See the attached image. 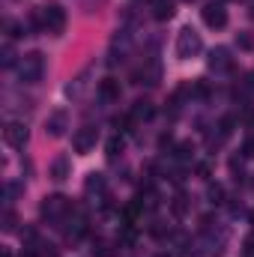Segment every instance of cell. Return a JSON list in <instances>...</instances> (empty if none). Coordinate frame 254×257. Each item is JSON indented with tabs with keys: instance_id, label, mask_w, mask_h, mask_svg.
<instances>
[{
	"instance_id": "obj_21",
	"label": "cell",
	"mask_w": 254,
	"mask_h": 257,
	"mask_svg": "<svg viewBox=\"0 0 254 257\" xmlns=\"http://www.w3.org/2000/svg\"><path fill=\"white\" fill-rule=\"evenodd\" d=\"M171 206H174V215H177V218H183V215H186V209H189V197L180 192L177 197H174V203H171Z\"/></svg>"
},
{
	"instance_id": "obj_20",
	"label": "cell",
	"mask_w": 254,
	"mask_h": 257,
	"mask_svg": "<svg viewBox=\"0 0 254 257\" xmlns=\"http://www.w3.org/2000/svg\"><path fill=\"white\" fill-rule=\"evenodd\" d=\"M15 224H18V215H15V209H12V206H6V209H3V224H0V227H3L6 233H12V230H15Z\"/></svg>"
},
{
	"instance_id": "obj_5",
	"label": "cell",
	"mask_w": 254,
	"mask_h": 257,
	"mask_svg": "<svg viewBox=\"0 0 254 257\" xmlns=\"http://www.w3.org/2000/svg\"><path fill=\"white\" fill-rule=\"evenodd\" d=\"M96 141H99V128L96 126H81L72 135V150H75L78 156H87V153L96 147Z\"/></svg>"
},
{
	"instance_id": "obj_26",
	"label": "cell",
	"mask_w": 254,
	"mask_h": 257,
	"mask_svg": "<svg viewBox=\"0 0 254 257\" xmlns=\"http://www.w3.org/2000/svg\"><path fill=\"white\" fill-rule=\"evenodd\" d=\"M191 153H194V147H191V144H180V147H177V156H180L183 162H189Z\"/></svg>"
},
{
	"instance_id": "obj_23",
	"label": "cell",
	"mask_w": 254,
	"mask_h": 257,
	"mask_svg": "<svg viewBox=\"0 0 254 257\" xmlns=\"http://www.w3.org/2000/svg\"><path fill=\"white\" fill-rule=\"evenodd\" d=\"M21 192H24V186H18V183H9V186H6V206H12V200H15Z\"/></svg>"
},
{
	"instance_id": "obj_17",
	"label": "cell",
	"mask_w": 254,
	"mask_h": 257,
	"mask_svg": "<svg viewBox=\"0 0 254 257\" xmlns=\"http://www.w3.org/2000/svg\"><path fill=\"white\" fill-rule=\"evenodd\" d=\"M105 150H108V159H117V156H123V150H126V141H123L120 135H114V138L105 144Z\"/></svg>"
},
{
	"instance_id": "obj_7",
	"label": "cell",
	"mask_w": 254,
	"mask_h": 257,
	"mask_svg": "<svg viewBox=\"0 0 254 257\" xmlns=\"http://www.w3.org/2000/svg\"><path fill=\"white\" fill-rule=\"evenodd\" d=\"M3 141H6L9 147L21 150V147H27V141H30V128L24 126V123H18V120H12V123H6V128H3Z\"/></svg>"
},
{
	"instance_id": "obj_25",
	"label": "cell",
	"mask_w": 254,
	"mask_h": 257,
	"mask_svg": "<svg viewBox=\"0 0 254 257\" xmlns=\"http://www.w3.org/2000/svg\"><path fill=\"white\" fill-rule=\"evenodd\" d=\"M242 156H245V159H254V135L245 138V144H242Z\"/></svg>"
},
{
	"instance_id": "obj_19",
	"label": "cell",
	"mask_w": 254,
	"mask_h": 257,
	"mask_svg": "<svg viewBox=\"0 0 254 257\" xmlns=\"http://www.w3.org/2000/svg\"><path fill=\"white\" fill-rule=\"evenodd\" d=\"M114 242H108V239H96L93 242V257H114Z\"/></svg>"
},
{
	"instance_id": "obj_18",
	"label": "cell",
	"mask_w": 254,
	"mask_h": 257,
	"mask_svg": "<svg viewBox=\"0 0 254 257\" xmlns=\"http://www.w3.org/2000/svg\"><path fill=\"white\" fill-rule=\"evenodd\" d=\"M206 197H209V203L221 206V203H224V186H221V183H209V186H206Z\"/></svg>"
},
{
	"instance_id": "obj_12",
	"label": "cell",
	"mask_w": 254,
	"mask_h": 257,
	"mask_svg": "<svg viewBox=\"0 0 254 257\" xmlns=\"http://www.w3.org/2000/svg\"><path fill=\"white\" fill-rule=\"evenodd\" d=\"M153 114H156L153 102H147V99H138V102L132 105V111H129V123H132V126H138V123H147V120H153Z\"/></svg>"
},
{
	"instance_id": "obj_3",
	"label": "cell",
	"mask_w": 254,
	"mask_h": 257,
	"mask_svg": "<svg viewBox=\"0 0 254 257\" xmlns=\"http://www.w3.org/2000/svg\"><path fill=\"white\" fill-rule=\"evenodd\" d=\"M39 18H42V30L60 36L66 30V9L57 0H48L45 6H39Z\"/></svg>"
},
{
	"instance_id": "obj_27",
	"label": "cell",
	"mask_w": 254,
	"mask_h": 257,
	"mask_svg": "<svg viewBox=\"0 0 254 257\" xmlns=\"http://www.w3.org/2000/svg\"><path fill=\"white\" fill-rule=\"evenodd\" d=\"M197 174H200V180H209V177H212L209 165H197Z\"/></svg>"
},
{
	"instance_id": "obj_32",
	"label": "cell",
	"mask_w": 254,
	"mask_h": 257,
	"mask_svg": "<svg viewBox=\"0 0 254 257\" xmlns=\"http://www.w3.org/2000/svg\"><path fill=\"white\" fill-rule=\"evenodd\" d=\"M159 257H165V254H159Z\"/></svg>"
},
{
	"instance_id": "obj_14",
	"label": "cell",
	"mask_w": 254,
	"mask_h": 257,
	"mask_svg": "<svg viewBox=\"0 0 254 257\" xmlns=\"http://www.w3.org/2000/svg\"><path fill=\"white\" fill-rule=\"evenodd\" d=\"M153 18L156 21H171L174 18V0H153Z\"/></svg>"
},
{
	"instance_id": "obj_2",
	"label": "cell",
	"mask_w": 254,
	"mask_h": 257,
	"mask_svg": "<svg viewBox=\"0 0 254 257\" xmlns=\"http://www.w3.org/2000/svg\"><path fill=\"white\" fill-rule=\"evenodd\" d=\"M15 72H18V81H21V84H36V81H42V75H45V54H42V51L21 54Z\"/></svg>"
},
{
	"instance_id": "obj_11",
	"label": "cell",
	"mask_w": 254,
	"mask_h": 257,
	"mask_svg": "<svg viewBox=\"0 0 254 257\" xmlns=\"http://www.w3.org/2000/svg\"><path fill=\"white\" fill-rule=\"evenodd\" d=\"M99 96H102V102H108V105H111V102H120V96H123L120 81H117V78H111V75H108V78H102V81H99Z\"/></svg>"
},
{
	"instance_id": "obj_13",
	"label": "cell",
	"mask_w": 254,
	"mask_h": 257,
	"mask_svg": "<svg viewBox=\"0 0 254 257\" xmlns=\"http://www.w3.org/2000/svg\"><path fill=\"white\" fill-rule=\"evenodd\" d=\"M69 177H72L69 159H66V156H57V159L51 162V180H54V183H63V180H69Z\"/></svg>"
},
{
	"instance_id": "obj_1",
	"label": "cell",
	"mask_w": 254,
	"mask_h": 257,
	"mask_svg": "<svg viewBox=\"0 0 254 257\" xmlns=\"http://www.w3.org/2000/svg\"><path fill=\"white\" fill-rule=\"evenodd\" d=\"M39 215L51 224V227H63L69 221V215H75L72 209V200L66 194H48L42 203H39Z\"/></svg>"
},
{
	"instance_id": "obj_24",
	"label": "cell",
	"mask_w": 254,
	"mask_h": 257,
	"mask_svg": "<svg viewBox=\"0 0 254 257\" xmlns=\"http://www.w3.org/2000/svg\"><path fill=\"white\" fill-rule=\"evenodd\" d=\"M105 6V0H81V9L87 12V15H93V12H99Z\"/></svg>"
},
{
	"instance_id": "obj_28",
	"label": "cell",
	"mask_w": 254,
	"mask_h": 257,
	"mask_svg": "<svg viewBox=\"0 0 254 257\" xmlns=\"http://www.w3.org/2000/svg\"><path fill=\"white\" fill-rule=\"evenodd\" d=\"M239 45H242V48H254V39L248 33H242V36H239Z\"/></svg>"
},
{
	"instance_id": "obj_31",
	"label": "cell",
	"mask_w": 254,
	"mask_h": 257,
	"mask_svg": "<svg viewBox=\"0 0 254 257\" xmlns=\"http://www.w3.org/2000/svg\"><path fill=\"white\" fill-rule=\"evenodd\" d=\"M248 81H251V90H254V69H251V75H248Z\"/></svg>"
},
{
	"instance_id": "obj_8",
	"label": "cell",
	"mask_w": 254,
	"mask_h": 257,
	"mask_svg": "<svg viewBox=\"0 0 254 257\" xmlns=\"http://www.w3.org/2000/svg\"><path fill=\"white\" fill-rule=\"evenodd\" d=\"M135 81L138 84H147V87H156L159 81H162V66H159V60H144V66L141 69H135Z\"/></svg>"
},
{
	"instance_id": "obj_30",
	"label": "cell",
	"mask_w": 254,
	"mask_h": 257,
	"mask_svg": "<svg viewBox=\"0 0 254 257\" xmlns=\"http://www.w3.org/2000/svg\"><path fill=\"white\" fill-rule=\"evenodd\" d=\"M0 257H12V251H9V248H3V251H0Z\"/></svg>"
},
{
	"instance_id": "obj_10",
	"label": "cell",
	"mask_w": 254,
	"mask_h": 257,
	"mask_svg": "<svg viewBox=\"0 0 254 257\" xmlns=\"http://www.w3.org/2000/svg\"><path fill=\"white\" fill-rule=\"evenodd\" d=\"M206 66H209L212 72H230V69H233V57H230V51H227V48H212Z\"/></svg>"
},
{
	"instance_id": "obj_15",
	"label": "cell",
	"mask_w": 254,
	"mask_h": 257,
	"mask_svg": "<svg viewBox=\"0 0 254 257\" xmlns=\"http://www.w3.org/2000/svg\"><path fill=\"white\" fill-rule=\"evenodd\" d=\"M84 192L96 194V197H105V177L102 174H90L87 183H84Z\"/></svg>"
},
{
	"instance_id": "obj_16",
	"label": "cell",
	"mask_w": 254,
	"mask_h": 257,
	"mask_svg": "<svg viewBox=\"0 0 254 257\" xmlns=\"http://www.w3.org/2000/svg\"><path fill=\"white\" fill-rule=\"evenodd\" d=\"M18 54H15V48H12V42H6L3 45V51H0V63H3V69H12V66H18Z\"/></svg>"
},
{
	"instance_id": "obj_6",
	"label": "cell",
	"mask_w": 254,
	"mask_h": 257,
	"mask_svg": "<svg viewBox=\"0 0 254 257\" xmlns=\"http://www.w3.org/2000/svg\"><path fill=\"white\" fill-rule=\"evenodd\" d=\"M200 18H203V24L212 27V30L227 27V9H224V3H206V6L200 9Z\"/></svg>"
},
{
	"instance_id": "obj_4",
	"label": "cell",
	"mask_w": 254,
	"mask_h": 257,
	"mask_svg": "<svg viewBox=\"0 0 254 257\" xmlns=\"http://www.w3.org/2000/svg\"><path fill=\"white\" fill-rule=\"evenodd\" d=\"M200 51H203L200 33H197L194 27H183V30L177 33V57H180V60H191V57H197Z\"/></svg>"
},
{
	"instance_id": "obj_9",
	"label": "cell",
	"mask_w": 254,
	"mask_h": 257,
	"mask_svg": "<svg viewBox=\"0 0 254 257\" xmlns=\"http://www.w3.org/2000/svg\"><path fill=\"white\" fill-rule=\"evenodd\" d=\"M66 128H69V114H66L63 108L60 111H51L48 120H45V135L48 138H63Z\"/></svg>"
},
{
	"instance_id": "obj_29",
	"label": "cell",
	"mask_w": 254,
	"mask_h": 257,
	"mask_svg": "<svg viewBox=\"0 0 254 257\" xmlns=\"http://www.w3.org/2000/svg\"><path fill=\"white\" fill-rule=\"evenodd\" d=\"M248 18L254 21V0H251V6H248Z\"/></svg>"
},
{
	"instance_id": "obj_22",
	"label": "cell",
	"mask_w": 254,
	"mask_h": 257,
	"mask_svg": "<svg viewBox=\"0 0 254 257\" xmlns=\"http://www.w3.org/2000/svg\"><path fill=\"white\" fill-rule=\"evenodd\" d=\"M6 33H9V39H18V36L27 33V27L24 24H15V21H6Z\"/></svg>"
}]
</instances>
